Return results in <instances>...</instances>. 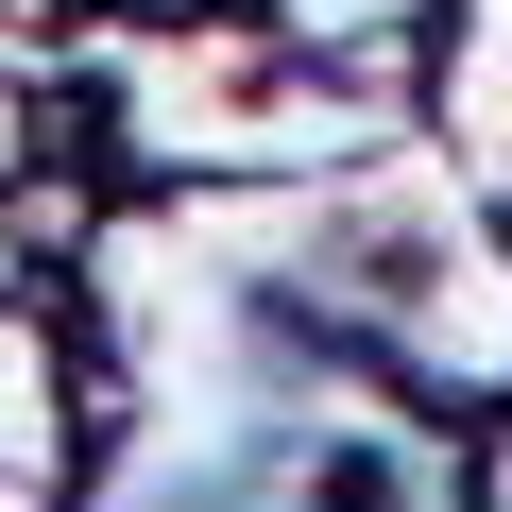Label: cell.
Segmentation results:
<instances>
[{"label":"cell","mask_w":512,"mask_h":512,"mask_svg":"<svg viewBox=\"0 0 512 512\" xmlns=\"http://www.w3.org/2000/svg\"><path fill=\"white\" fill-rule=\"evenodd\" d=\"M444 18V0H256V35H291L308 69L342 86H410V35Z\"/></svg>","instance_id":"obj_1"},{"label":"cell","mask_w":512,"mask_h":512,"mask_svg":"<svg viewBox=\"0 0 512 512\" xmlns=\"http://www.w3.org/2000/svg\"><path fill=\"white\" fill-rule=\"evenodd\" d=\"M35 154H52V86H35V69H0V188H18Z\"/></svg>","instance_id":"obj_2"},{"label":"cell","mask_w":512,"mask_h":512,"mask_svg":"<svg viewBox=\"0 0 512 512\" xmlns=\"http://www.w3.org/2000/svg\"><path fill=\"white\" fill-rule=\"evenodd\" d=\"M0 308H35V239H18V205H0Z\"/></svg>","instance_id":"obj_3"},{"label":"cell","mask_w":512,"mask_h":512,"mask_svg":"<svg viewBox=\"0 0 512 512\" xmlns=\"http://www.w3.org/2000/svg\"><path fill=\"white\" fill-rule=\"evenodd\" d=\"M478 512H512V444H495V478H478Z\"/></svg>","instance_id":"obj_4"}]
</instances>
